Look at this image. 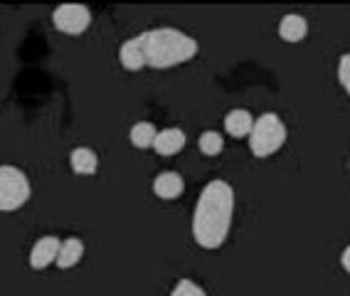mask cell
<instances>
[{
    "label": "cell",
    "instance_id": "obj_1",
    "mask_svg": "<svg viewBox=\"0 0 350 296\" xmlns=\"http://www.w3.org/2000/svg\"><path fill=\"white\" fill-rule=\"evenodd\" d=\"M234 217V190L225 180L202 188L193 215V237L202 250H217L227 240Z\"/></svg>",
    "mask_w": 350,
    "mask_h": 296
},
{
    "label": "cell",
    "instance_id": "obj_2",
    "mask_svg": "<svg viewBox=\"0 0 350 296\" xmlns=\"http://www.w3.org/2000/svg\"><path fill=\"white\" fill-rule=\"evenodd\" d=\"M136 38L144 52L146 67L150 70H170L183 62H190L198 55V42L175 27H156L141 32Z\"/></svg>",
    "mask_w": 350,
    "mask_h": 296
},
{
    "label": "cell",
    "instance_id": "obj_3",
    "mask_svg": "<svg viewBox=\"0 0 350 296\" xmlns=\"http://www.w3.org/2000/svg\"><path fill=\"white\" fill-rule=\"evenodd\" d=\"M286 144V126L276 113H262L250 133V151L256 158L274 156Z\"/></svg>",
    "mask_w": 350,
    "mask_h": 296
},
{
    "label": "cell",
    "instance_id": "obj_4",
    "mask_svg": "<svg viewBox=\"0 0 350 296\" xmlns=\"http://www.w3.org/2000/svg\"><path fill=\"white\" fill-rule=\"evenodd\" d=\"M27 198H30V180L25 173L15 165H0V210L10 213L23 208Z\"/></svg>",
    "mask_w": 350,
    "mask_h": 296
},
{
    "label": "cell",
    "instance_id": "obj_5",
    "mask_svg": "<svg viewBox=\"0 0 350 296\" xmlns=\"http://www.w3.org/2000/svg\"><path fill=\"white\" fill-rule=\"evenodd\" d=\"M52 23L64 35H81L89 27V23H92V13L81 3H62L52 13Z\"/></svg>",
    "mask_w": 350,
    "mask_h": 296
},
{
    "label": "cell",
    "instance_id": "obj_6",
    "mask_svg": "<svg viewBox=\"0 0 350 296\" xmlns=\"http://www.w3.org/2000/svg\"><path fill=\"white\" fill-rule=\"evenodd\" d=\"M59 247H62V242L57 240L55 234L40 237V240L35 242V247H32V252H30V267L32 269H44V267H50L52 262H57Z\"/></svg>",
    "mask_w": 350,
    "mask_h": 296
},
{
    "label": "cell",
    "instance_id": "obj_7",
    "mask_svg": "<svg viewBox=\"0 0 350 296\" xmlns=\"http://www.w3.org/2000/svg\"><path fill=\"white\" fill-rule=\"evenodd\" d=\"M183 190H185V180L178 173H173V170H165V173L156 176V180H153V193L161 200H175V198L183 196Z\"/></svg>",
    "mask_w": 350,
    "mask_h": 296
},
{
    "label": "cell",
    "instance_id": "obj_8",
    "mask_svg": "<svg viewBox=\"0 0 350 296\" xmlns=\"http://www.w3.org/2000/svg\"><path fill=\"white\" fill-rule=\"evenodd\" d=\"M185 148V133L180 129H165V131H158L156 144H153V151L158 156H178V153Z\"/></svg>",
    "mask_w": 350,
    "mask_h": 296
},
{
    "label": "cell",
    "instance_id": "obj_9",
    "mask_svg": "<svg viewBox=\"0 0 350 296\" xmlns=\"http://www.w3.org/2000/svg\"><path fill=\"white\" fill-rule=\"evenodd\" d=\"M308 35V23L304 15H284L279 23V38L284 42H301Z\"/></svg>",
    "mask_w": 350,
    "mask_h": 296
},
{
    "label": "cell",
    "instance_id": "obj_10",
    "mask_svg": "<svg viewBox=\"0 0 350 296\" xmlns=\"http://www.w3.org/2000/svg\"><path fill=\"white\" fill-rule=\"evenodd\" d=\"M252 129H254V119H252L250 111H244V109H234L225 116V131L230 133L232 139H244V136H250Z\"/></svg>",
    "mask_w": 350,
    "mask_h": 296
},
{
    "label": "cell",
    "instance_id": "obj_11",
    "mask_svg": "<svg viewBox=\"0 0 350 296\" xmlns=\"http://www.w3.org/2000/svg\"><path fill=\"white\" fill-rule=\"evenodd\" d=\"M84 257V242L79 237H69L59 247V254H57V267L59 269H72V267L79 265V259Z\"/></svg>",
    "mask_w": 350,
    "mask_h": 296
},
{
    "label": "cell",
    "instance_id": "obj_12",
    "mask_svg": "<svg viewBox=\"0 0 350 296\" xmlns=\"http://www.w3.org/2000/svg\"><path fill=\"white\" fill-rule=\"evenodd\" d=\"M119 62H121V67H124V70H129V72L144 70L146 62H144V52H141V44H138V38L126 40V42L121 44Z\"/></svg>",
    "mask_w": 350,
    "mask_h": 296
},
{
    "label": "cell",
    "instance_id": "obj_13",
    "mask_svg": "<svg viewBox=\"0 0 350 296\" xmlns=\"http://www.w3.org/2000/svg\"><path fill=\"white\" fill-rule=\"evenodd\" d=\"M69 163H72V170L79 173V176H94L96 168H99V158L92 148H75L72 156H69Z\"/></svg>",
    "mask_w": 350,
    "mask_h": 296
},
{
    "label": "cell",
    "instance_id": "obj_14",
    "mask_svg": "<svg viewBox=\"0 0 350 296\" xmlns=\"http://www.w3.org/2000/svg\"><path fill=\"white\" fill-rule=\"evenodd\" d=\"M156 136H158V131L150 121H138L136 126L131 129V144L136 146V148H153Z\"/></svg>",
    "mask_w": 350,
    "mask_h": 296
},
{
    "label": "cell",
    "instance_id": "obj_15",
    "mask_svg": "<svg viewBox=\"0 0 350 296\" xmlns=\"http://www.w3.org/2000/svg\"><path fill=\"white\" fill-rule=\"evenodd\" d=\"M198 148H200V153H205V156H219L222 148H225V139H222L217 131H205L200 139H198Z\"/></svg>",
    "mask_w": 350,
    "mask_h": 296
},
{
    "label": "cell",
    "instance_id": "obj_16",
    "mask_svg": "<svg viewBox=\"0 0 350 296\" xmlns=\"http://www.w3.org/2000/svg\"><path fill=\"white\" fill-rule=\"evenodd\" d=\"M170 296H207V294L202 291V286H198V284L190 282V279H180V282L175 284V289Z\"/></svg>",
    "mask_w": 350,
    "mask_h": 296
},
{
    "label": "cell",
    "instance_id": "obj_17",
    "mask_svg": "<svg viewBox=\"0 0 350 296\" xmlns=\"http://www.w3.org/2000/svg\"><path fill=\"white\" fill-rule=\"evenodd\" d=\"M338 82L350 94V55H343L338 62Z\"/></svg>",
    "mask_w": 350,
    "mask_h": 296
},
{
    "label": "cell",
    "instance_id": "obj_18",
    "mask_svg": "<svg viewBox=\"0 0 350 296\" xmlns=\"http://www.w3.org/2000/svg\"><path fill=\"white\" fill-rule=\"evenodd\" d=\"M340 267H343L345 271L350 274V245L343 250V254H340Z\"/></svg>",
    "mask_w": 350,
    "mask_h": 296
}]
</instances>
